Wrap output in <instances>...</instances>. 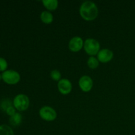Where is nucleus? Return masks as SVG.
Returning <instances> with one entry per match:
<instances>
[{"mask_svg": "<svg viewBox=\"0 0 135 135\" xmlns=\"http://www.w3.org/2000/svg\"><path fill=\"white\" fill-rule=\"evenodd\" d=\"M82 18L86 21H92L98 15V9L96 3L90 1H86L81 4L79 9Z\"/></svg>", "mask_w": 135, "mask_h": 135, "instance_id": "f257e3e1", "label": "nucleus"}, {"mask_svg": "<svg viewBox=\"0 0 135 135\" xmlns=\"http://www.w3.org/2000/svg\"><path fill=\"white\" fill-rule=\"evenodd\" d=\"M84 49L88 55L94 56L100 50V42L94 38H87L84 41Z\"/></svg>", "mask_w": 135, "mask_h": 135, "instance_id": "7ed1b4c3", "label": "nucleus"}, {"mask_svg": "<svg viewBox=\"0 0 135 135\" xmlns=\"http://www.w3.org/2000/svg\"><path fill=\"white\" fill-rule=\"evenodd\" d=\"M93 80L90 76L88 75H84L81 76L79 80V85L82 91L84 92H88L92 90L93 87Z\"/></svg>", "mask_w": 135, "mask_h": 135, "instance_id": "423d86ee", "label": "nucleus"}, {"mask_svg": "<svg viewBox=\"0 0 135 135\" xmlns=\"http://www.w3.org/2000/svg\"><path fill=\"white\" fill-rule=\"evenodd\" d=\"M1 79H2V76H1V75L0 74V80H1Z\"/></svg>", "mask_w": 135, "mask_h": 135, "instance_id": "a211bd4d", "label": "nucleus"}, {"mask_svg": "<svg viewBox=\"0 0 135 135\" xmlns=\"http://www.w3.org/2000/svg\"><path fill=\"white\" fill-rule=\"evenodd\" d=\"M42 3L49 11H55L58 7L59 5L57 0H43Z\"/></svg>", "mask_w": 135, "mask_h": 135, "instance_id": "9d476101", "label": "nucleus"}, {"mask_svg": "<svg viewBox=\"0 0 135 135\" xmlns=\"http://www.w3.org/2000/svg\"><path fill=\"white\" fill-rule=\"evenodd\" d=\"M113 57V52L109 49L100 50L97 54V59L101 63H106L110 61Z\"/></svg>", "mask_w": 135, "mask_h": 135, "instance_id": "1a4fd4ad", "label": "nucleus"}, {"mask_svg": "<svg viewBox=\"0 0 135 135\" xmlns=\"http://www.w3.org/2000/svg\"><path fill=\"white\" fill-rule=\"evenodd\" d=\"M50 77L55 81H58L61 79V74L57 69H54L50 72Z\"/></svg>", "mask_w": 135, "mask_h": 135, "instance_id": "2eb2a0df", "label": "nucleus"}, {"mask_svg": "<svg viewBox=\"0 0 135 135\" xmlns=\"http://www.w3.org/2000/svg\"><path fill=\"white\" fill-rule=\"evenodd\" d=\"M13 104V106L19 112H24L28 108L30 105V100L26 94H19L14 98Z\"/></svg>", "mask_w": 135, "mask_h": 135, "instance_id": "f03ea898", "label": "nucleus"}, {"mask_svg": "<svg viewBox=\"0 0 135 135\" xmlns=\"http://www.w3.org/2000/svg\"><path fill=\"white\" fill-rule=\"evenodd\" d=\"M15 109H16L15 108L14 106H13V105H10V106L8 107V108L5 109V112H6V113L8 115L11 117V116H13V115H15L16 113Z\"/></svg>", "mask_w": 135, "mask_h": 135, "instance_id": "f3484780", "label": "nucleus"}, {"mask_svg": "<svg viewBox=\"0 0 135 135\" xmlns=\"http://www.w3.org/2000/svg\"><path fill=\"white\" fill-rule=\"evenodd\" d=\"M22 117L21 114L18 113H16L13 116L10 117L9 123H10L11 125H13V126H18L22 122Z\"/></svg>", "mask_w": 135, "mask_h": 135, "instance_id": "f8f14e48", "label": "nucleus"}, {"mask_svg": "<svg viewBox=\"0 0 135 135\" xmlns=\"http://www.w3.org/2000/svg\"><path fill=\"white\" fill-rule=\"evenodd\" d=\"M84 42L80 36L73 37L69 42V48L73 52H78L84 47Z\"/></svg>", "mask_w": 135, "mask_h": 135, "instance_id": "0eeeda50", "label": "nucleus"}, {"mask_svg": "<svg viewBox=\"0 0 135 135\" xmlns=\"http://www.w3.org/2000/svg\"><path fill=\"white\" fill-rule=\"evenodd\" d=\"M8 63L6 59L0 57V71H5L7 69Z\"/></svg>", "mask_w": 135, "mask_h": 135, "instance_id": "dca6fc26", "label": "nucleus"}, {"mask_svg": "<svg viewBox=\"0 0 135 135\" xmlns=\"http://www.w3.org/2000/svg\"><path fill=\"white\" fill-rule=\"evenodd\" d=\"M2 80L8 84H16L21 80V75L14 70H6L1 74Z\"/></svg>", "mask_w": 135, "mask_h": 135, "instance_id": "20e7f679", "label": "nucleus"}, {"mask_svg": "<svg viewBox=\"0 0 135 135\" xmlns=\"http://www.w3.org/2000/svg\"><path fill=\"white\" fill-rule=\"evenodd\" d=\"M40 19L45 24H51L54 21V16L52 13L48 11H44L40 14Z\"/></svg>", "mask_w": 135, "mask_h": 135, "instance_id": "9b49d317", "label": "nucleus"}, {"mask_svg": "<svg viewBox=\"0 0 135 135\" xmlns=\"http://www.w3.org/2000/svg\"><path fill=\"white\" fill-rule=\"evenodd\" d=\"M99 63L100 61H98V59H97V57H95L94 56H90L87 61V65L91 69H96L99 66Z\"/></svg>", "mask_w": 135, "mask_h": 135, "instance_id": "ddd939ff", "label": "nucleus"}, {"mask_svg": "<svg viewBox=\"0 0 135 135\" xmlns=\"http://www.w3.org/2000/svg\"><path fill=\"white\" fill-rule=\"evenodd\" d=\"M0 135H15L11 127L7 125H0Z\"/></svg>", "mask_w": 135, "mask_h": 135, "instance_id": "4468645a", "label": "nucleus"}, {"mask_svg": "<svg viewBox=\"0 0 135 135\" xmlns=\"http://www.w3.org/2000/svg\"><path fill=\"white\" fill-rule=\"evenodd\" d=\"M57 88L61 94H69L72 90V83L69 79H61L58 82Z\"/></svg>", "mask_w": 135, "mask_h": 135, "instance_id": "6e6552de", "label": "nucleus"}, {"mask_svg": "<svg viewBox=\"0 0 135 135\" xmlns=\"http://www.w3.org/2000/svg\"><path fill=\"white\" fill-rule=\"evenodd\" d=\"M40 117L46 121H53L57 118V112L55 109L48 105L42 107L39 110Z\"/></svg>", "mask_w": 135, "mask_h": 135, "instance_id": "39448f33", "label": "nucleus"}]
</instances>
